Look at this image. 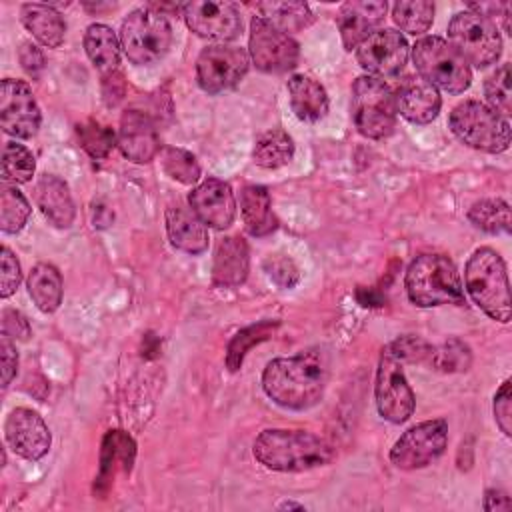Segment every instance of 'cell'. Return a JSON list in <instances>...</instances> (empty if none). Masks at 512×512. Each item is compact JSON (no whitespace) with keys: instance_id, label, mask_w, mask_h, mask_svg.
<instances>
[{"instance_id":"obj_1","label":"cell","mask_w":512,"mask_h":512,"mask_svg":"<svg viewBox=\"0 0 512 512\" xmlns=\"http://www.w3.org/2000/svg\"><path fill=\"white\" fill-rule=\"evenodd\" d=\"M330 360L322 348H306L288 358H274L262 372V390L278 406L308 410L328 386Z\"/></svg>"},{"instance_id":"obj_2","label":"cell","mask_w":512,"mask_h":512,"mask_svg":"<svg viewBox=\"0 0 512 512\" xmlns=\"http://www.w3.org/2000/svg\"><path fill=\"white\" fill-rule=\"evenodd\" d=\"M254 458L268 470L308 472L328 466L336 452L330 442L308 432L288 428H266L254 440Z\"/></svg>"},{"instance_id":"obj_3","label":"cell","mask_w":512,"mask_h":512,"mask_svg":"<svg viewBox=\"0 0 512 512\" xmlns=\"http://www.w3.org/2000/svg\"><path fill=\"white\" fill-rule=\"evenodd\" d=\"M464 284L474 304L496 322H510L512 298L502 256L492 248H478L466 262Z\"/></svg>"},{"instance_id":"obj_4","label":"cell","mask_w":512,"mask_h":512,"mask_svg":"<svg viewBox=\"0 0 512 512\" xmlns=\"http://www.w3.org/2000/svg\"><path fill=\"white\" fill-rule=\"evenodd\" d=\"M404 286L410 302L420 308L464 304V290L458 268L444 254L416 256L406 270Z\"/></svg>"},{"instance_id":"obj_5","label":"cell","mask_w":512,"mask_h":512,"mask_svg":"<svg viewBox=\"0 0 512 512\" xmlns=\"http://www.w3.org/2000/svg\"><path fill=\"white\" fill-rule=\"evenodd\" d=\"M412 62L418 76L432 84L436 90L448 94H462L472 84V70L456 48L440 38L426 36L412 46Z\"/></svg>"},{"instance_id":"obj_6","label":"cell","mask_w":512,"mask_h":512,"mask_svg":"<svg viewBox=\"0 0 512 512\" xmlns=\"http://www.w3.org/2000/svg\"><path fill=\"white\" fill-rule=\"evenodd\" d=\"M450 130L466 146L498 154L510 146V122L480 100H464L452 108Z\"/></svg>"},{"instance_id":"obj_7","label":"cell","mask_w":512,"mask_h":512,"mask_svg":"<svg viewBox=\"0 0 512 512\" xmlns=\"http://www.w3.org/2000/svg\"><path fill=\"white\" fill-rule=\"evenodd\" d=\"M172 44V26L166 14L154 8L132 10L120 28V46L136 66L158 62Z\"/></svg>"},{"instance_id":"obj_8","label":"cell","mask_w":512,"mask_h":512,"mask_svg":"<svg viewBox=\"0 0 512 512\" xmlns=\"http://www.w3.org/2000/svg\"><path fill=\"white\" fill-rule=\"evenodd\" d=\"M394 90L380 78L360 76L352 84V120L370 140L388 138L396 128Z\"/></svg>"},{"instance_id":"obj_9","label":"cell","mask_w":512,"mask_h":512,"mask_svg":"<svg viewBox=\"0 0 512 512\" xmlns=\"http://www.w3.org/2000/svg\"><path fill=\"white\" fill-rule=\"evenodd\" d=\"M448 42L476 68L494 64L502 54V36L494 20L480 16L472 10H464L452 16L448 24Z\"/></svg>"},{"instance_id":"obj_10","label":"cell","mask_w":512,"mask_h":512,"mask_svg":"<svg viewBox=\"0 0 512 512\" xmlns=\"http://www.w3.org/2000/svg\"><path fill=\"white\" fill-rule=\"evenodd\" d=\"M448 446V422L434 418L408 428L392 446L390 462L400 470H418L438 460Z\"/></svg>"},{"instance_id":"obj_11","label":"cell","mask_w":512,"mask_h":512,"mask_svg":"<svg viewBox=\"0 0 512 512\" xmlns=\"http://www.w3.org/2000/svg\"><path fill=\"white\" fill-rule=\"evenodd\" d=\"M248 56L258 70L268 74H282L298 64V42L268 20L254 16L250 22Z\"/></svg>"},{"instance_id":"obj_12","label":"cell","mask_w":512,"mask_h":512,"mask_svg":"<svg viewBox=\"0 0 512 512\" xmlns=\"http://www.w3.org/2000/svg\"><path fill=\"white\" fill-rule=\"evenodd\" d=\"M250 56L242 46L210 44L196 60V80L208 94H220L234 88L248 72Z\"/></svg>"},{"instance_id":"obj_13","label":"cell","mask_w":512,"mask_h":512,"mask_svg":"<svg viewBox=\"0 0 512 512\" xmlns=\"http://www.w3.org/2000/svg\"><path fill=\"white\" fill-rule=\"evenodd\" d=\"M374 398L378 414L392 424L406 422L416 406V398L406 380L402 362L396 360L388 350H382L378 360Z\"/></svg>"},{"instance_id":"obj_14","label":"cell","mask_w":512,"mask_h":512,"mask_svg":"<svg viewBox=\"0 0 512 512\" xmlns=\"http://www.w3.org/2000/svg\"><path fill=\"white\" fill-rule=\"evenodd\" d=\"M186 26L200 38L224 44L234 40L242 30V18L232 2L194 0L182 4Z\"/></svg>"},{"instance_id":"obj_15","label":"cell","mask_w":512,"mask_h":512,"mask_svg":"<svg viewBox=\"0 0 512 512\" xmlns=\"http://www.w3.org/2000/svg\"><path fill=\"white\" fill-rule=\"evenodd\" d=\"M40 108L24 80L4 78L0 86V124L14 138H32L40 128Z\"/></svg>"},{"instance_id":"obj_16","label":"cell","mask_w":512,"mask_h":512,"mask_svg":"<svg viewBox=\"0 0 512 512\" xmlns=\"http://www.w3.org/2000/svg\"><path fill=\"white\" fill-rule=\"evenodd\" d=\"M410 46L406 38L392 28H378L356 48V62L368 76L386 78L396 76L406 60Z\"/></svg>"},{"instance_id":"obj_17","label":"cell","mask_w":512,"mask_h":512,"mask_svg":"<svg viewBox=\"0 0 512 512\" xmlns=\"http://www.w3.org/2000/svg\"><path fill=\"white\" fill-rule=\"evenodd\" d=\"M4 438L14 454L36 462L50 450L52 436L42 416L30 408H14L4 422Z\"/></svg>"},{"instance_id":"obj_18","label":"cell","mask_w":512,"mask_h":512,"mask_svg":"<svg viewBox=\"0 0 512 512\" xmlns=\"http://www.w3.org/2000/svg\"><path fill=\"white\" fill-rule=\"evenodd\" d=\"M192 212L214 230H226L236 218V198L228 182L218 178L202 180L188 194Z\"/></svg>"},{"instance_id":"obj_19","label":"cell","mask_w":512,"mask_h":512,"mask_svg":"<svg viewBox=\"0 0 512 512\" xmlns=\"http://www.w3.org/2000/svg\"><path fill=\"white\" fill-rule=\"evenodd\" d=\"M116 146L128 160L136 164L152 162L160 150V140H158V130L154 120L142 110H134V108L126 110L120 118Z\"/></svg>"},{"instance_id":"obj_20","label":"cell","mask_w":512,"mask_h":512,"mask_svg":"<svg viewBox=\"0 0 512 512\" xmlns=\"http://www.w3.org/2000/svg\"><path fill=\"white\" fill-rule=\"evenodd\" d=\"M388 4L384 0H372V2H356L350 0L342 4L336 24L340 30L342 44L348 52L356 50L370 34L378 30V26L384 20Z\"/></svg>"},{"instance_id":"obj_21","label":"cell","mask_w":512,"mask_h":512,"mask_svg":"<svg viewBox=\"0 0 512 512\" xmlns=\"http://www.w3.org/2000/svg\"><path fill=\"white\" fill-rule=\"evenodd\" d=\"M394 100L400 116L414 124L432 122L442 106L438 90L420 76H406L394 90Z\"/></svg>"},{"instance_id":"obj_22","label":"cell","mask_w":512,"mask_h":512,"mask_svg":"<svg viewBox=\"0 0 512 512\" xmlns=\"http://www.w3.org/2000/svg\"><path fill=\"white\" fill-rule=\"evenodd\" d=\"M250 272V250L242 236H224L214 252L212 282L220 288H236Z\"/></svg>"},{"instance_id":"obj_23","label":"cell","mask_w":512,"mask_h":512,"mask_svg":"<svg viewBox=\"0 0 512 512\" xmlns=\"http://www.w3.org/2000/svg\"><path fill=\"white\" fill-rule=\"evenodd\" d=\"M34 200L50 224L56 228L72 226L76 208L70 188L62 178L54 174H42L34 186Z\"/></svg>"},{"instance_id":"obj_24","label":"cell","mask_w":512,"mask_h":512,"mask_svg":"<svg viewBox=\"0 0 512 512\" xmlns=\"http://www.w3.org/2000/svg\"><path fill=\"white\" fill-rule=\"evenodd\" d=\"M166 232L170 244L186 254H202L208 248V228L192 212L180 204L166 210Z\"/></svg>"},{"instance_id":"obj_25","label":"cell","mask_w":512,"mask_h":512,"mask_svg":"<svg viewBox=\"0 0 512 512\" xmlns=\"http://www.w3.org/2000/svg\"><path fill=\"white\" fill-rule=\"evenodd\" d=\"M136 456V444L124 430H110L102 440L100 452V472L94 482V492L106 494L112 486V478L118 470L130 472Z\"/></svg>"},{"instance_id":"obj_26","label":"cell","mask_w":512,"mask_h":512,"mask_svg":"<svg viewBox=\"0 0 512 512\" xmlns=\"http://www.w3.org/2000/svg\"><path fill=\"white\" fill-rule=\"evenodd\" d=\"M290 108L302 122H320L328 114V94L324 86L308 74L288 78Z\"/></svg>"},{"instance_id":"obj_27","label":"cell","mask_w":512,"mask_h":512,"mask_svg":"<svg viewBox=\"0 0 512 512\" xmlns=\"http://www.w3.org/2000/svg\"><path fill=\"white\" fill-rule=\"evenodd\" d=\"M240 214L248 234L260 238L268 236L278 228V220L272 212L270 194L264 186L250 184L240 192Z\"/></svg>"},{"instance_id":"obj_28","label":"cell","mask_w":512,"mask_h":512,"mask_svg":"<svg viewBox=\"0 0 512 512\" xmlns=\"http://www.w3.org/2000/svg\"><path fill=\"white\" fill-rule=\"evenodd\" d=\"M20 18L26 30L48 48H58L66 36V22L50 4H22Z\"/></svg>"},{"instance_id":"obj_29","label":"cell","mask_w":512,"mask_h":512,"mask_svg":"<svg viewBox=\"0 0 512 512\" xmlns=\"http://www.w3.org/2000/svg\"><path fill=\"white\" fill-rule=\"evenodd\" d=\"M120 40L106 24H90L84 32V50L90 62L102 76L118 70L120 64Z\"/></svg>"},{"instance_id":"obj_30","label":"cell","mask_w":512,"mask_h":512,"mask_svg":"<svg viewBox=\"0 0 512 512\" xmlns=\"http://www.w3.org/2000/svg\"><path fill=\"white\" fill-rule=\"evenodd\" d=\"M26 286H28L30 298L34 300L40 312L52 314L60 306L64 284H62V274L58 272L56 266L48 262L36 264L28 274Z\"/></svg>"},{"instance_id":"obj_31","label":"cell","mask_w":512,"mask_h":512,"mask_svg":"<svg viewBox=\"0 0 512 512\" xmlns=\"http://www.w3.org/2000/svg\"><path fill=\"white\" fill-rule=\"evenodd\" d=\"M258 16L284 32H298L314 22V14L306 2H260Z\"/></svg>"},{"instance_id":"obj_32","label":"cell","mask_w":512,"mask_h":512,"mask_svg":"<svg viewBox=\"0 0 512 512\" xmlns=\"http://www.w3.org/2000/svg\"><path fill=\"white\" fill-rule=\"evenodd\" d=\"M294 156V142L282 128H272L258 136L252 158L254 164L266 170H274L280 166H286Z\"/></svg>"},{"instance_id":"obj_33","label":"cell","mask_w":512,"mask_h":512,"mask_svg":"<svg viewBox=\"0 0 512 512\" xmlns=\"http://www.w3.org/2000/svg\"><path fill=\"white\" fill-rule=\"evenodd\" d=\"M280 326V320H260L258 324H252L232 336L226 348V366L230 372H236L242 368L244 356L250 352L252 346L268 340Z\"/></svg>"},{"instance_id":"obj_34","label":"cell","mask_w":512,"mask_h":512,"mask_svg":"<svg viewBox=\"0 0 512 512\" xmlns=\"http://www.w3.org/2000/svg\"><path fill=\"white\" fill-rule=\"evenodd\" d=\"M468 220L488 234H510L512 218L510 206L502 198L478 200L468 210Z\"/></svg>"},{"instance_id":"obj_35","label":"cell","mask_w":512,"mask_h":512,"mask_svg":"<svg viewBox=\"0 0 512 512\" xmlns=\"http://www.w3.org/2000/svg\"><path fill=\"white\" fill-rule=\"evenodd\" d=\"M396 26L412 36L428 32L434 20V4L430 0H398L392 6Z\"/></svg>"},{"instance_id":"obj_36","label":"cell","mask_w":512,"mask_h":512,"mask_svg":"<svg viewBox=\"0 0 512 512\" xmlns=\"http://www.w3.org/2000/svg\"><path fill=\"white\" fill-rule=\"evenodd\" d=\"M470 364H472V350L460 338H448L440 346H434L428 358V366L444 374L466 372Z\"/></svg>"},{"instance_id":"obj_37","label":"cell","mask_w":512,"mask_h":512,"mask_svg":"<svg viewBox=\"0 0 512 512\" xmlns=\"http://www.w3.org/2000/svg\"><path fill=\"white\" fill-rule=\"evenodd\" d=\"M30 204L16 186L0 188V228L4 234H18L30 216Z\"/></svg>"},{"instance_id":"obj_38","label":"cell","mask_w":512,"mask_h":512,"mask_svg":"<svg viewBox=\"0 0 512 512\" xmlns=\"http://www.w3.org/2000/svg\"><path fill=\"white\" fill-rule=\"evenodd\" d=\"M36 170L34 154L18 144V142H6L2 150V180L12 184H26L32 180Z\"/></svg>"},{"instance_id":"obj_39","label":"cell","mask_w":512,"mask_h":512,"mask_svg":"<svg viewBox=\"0 0 512 512\" xmlns=\"http://www.w3.org/2000/svg\"><path fill=\"white\" fill-rule=\"evenodd\" d=\"M164 172L182 184H194L200 178V164L196 156L184 148L166 146L160 154Z\"/></svg>"},{"instance_id":"obj_40","label":"cell","mask_w":512,"mask_h":512,"mask_svg":"<svg viewBox=\"0 0 512 512\" xmlns=\"http://www.w3.org/2000/svg\"><path fill=\"white\" fill-rule=\"evenodd\" d=\"M76 134L80 138V146L92 156L94 160H102L110 154L116 146V132L108 126L98 124L96 120H88L76 126Z\"/></svg>"},{"instance_id":"obj_41","label":"cell","mask_w":512,"mask_h":512,"mask_svg":"<svg viewBox=\"0 0 512 512\" xmlns=\"http://www.w3.org/2000/svg\"><path fill=\"white\" fill-rule=\"evenodd\" d=\"M512 76H510V64L504 62L496 72H492L484 82V96L488 100V106L502 114L504 118L512 112V88H510Z\"/></svg>"},{"instance_id":"obj_42","label":"cell","mask_w":512,"mask_h":512,"mask_svg":"<svg viewBox=\"0 0 512 512\" xmlns=\"http://www.w3.org/2000/svg\"><path fill=\"white\" fill-rule=\"evenodd\" d=\"M432 344L426 342L420 336H400L396 340H392L384 350H388L396 360L400 362H408V364H428V358L432 354Z\"/></svg>"},{"instance_id":"obj_43","label":"cell","mask_w":512,"mask_h":512,"mask_svg":"<svg viewBox=\"0 0 512 512\" xmlns=\"http://www.w3.org/2000/svg\"><path fill=\"white\" fill-rule=\"evenodd\" d=\"M264 270L266 274L282 288H292L298 284L300 280V272H298V266L294 264L292 258L284 256V254H270L266 260H264Z\"/></svg>"},{"instance_id":"obj_44","label":"cell","mask_w":512,"mask_h":512,"mask_svg":"<svg viewBox=\"0 0 512 512\" xmlns=\"http://www.w3.org/2000/svg\"><path fill=\"white\" fill-rule=\"evenodd\" d=\"M494 418L504 436H512V384L504 380L494 394Z\"/></svg>"},{"instance_id":"obj_45","label":"cell","mask_w":512,"mask_h":512,"mask_svg":"<svg viewBox=\"0 0 512 512\" xmlns=\"http://www.w3.org/2000/svg\"><path fill=\"white\" fill-rule=\"evenodd\" d=\"M2 278H0V296L8 298L16 292V288L22 282V270H20V262L16 260V256L12 254V250L8 246L2 248Z\"/></svg>"},{"instance_id":"obj_46","label":"cell","mask_w":512,"mask_h":512,"mask_svg":"<svg viewBox=\"0 0 512 512\" xmlns=\"http://www.w3.org/2000/svg\"><path fill=\"white\" fill-rule=\"evenodd\" d=\"M2 334L10 336L12 340L26 342L30 338V322L28 318L14 308H6L2 312Z\"/></svg>"},{"instance_id":"obj_47","label":"cell","mask_w":512,"mask_h":512,"mask_svg":"<svg viewBox=\"0 0 512 512\" xmlns=\"http://www.w3.org/2000/svg\"><path fill=\"white\" fill-rule=\"evenodd\" d=\"M18 58H20V64L26 70V74L32 76L34 80H38L44 70V64H46L42 50L32 42H24L18 50Z\"/></svg>"},{"instance_id":"obj_48","label":"cell","mask_w":512,"mask_h":512,"mask_svg":"<svg viewBox=\"0 0 512 512\" xmlns=\"http://www.w3.org/2000/svg\"><path fill=\"white\" fill-rule=\"evenodd\" d=\"M0 360H2V388H6L16 376V368H18L16 346L12 344V338L6 334L0 336Z\"/></svg>"},{"instance_id":"obj_49","label":"cell","mask_w":512,"mask_h":512,"mask_svg":"<svg viewBox=\"0 0 512 512\" xmlns=\"http://www.w3.org/2000/svg\"><path fill=\"white\" fill-rule=\"evenodd\" d=\"M102 96L108 106H116L124 98V76L120 70L102 76Z\"/></svg>"},{"instance_id":"obj_50","label":"cell","mask_w":512,"mask_h":512,"mask_svg":"<svg viewBox=\"0 0 512 512\" xmlns=\"http://www.w3.org/2000/svg\"><path fill=\"white\" fill-rule=\"evenodd\" d=\"M484 510L486 512H498V510H510L512 504H510V496L504 492V490H496V488H490L486 490L484 494Z\"/></svg>"},{"instance_id":"obj_51","label":"cell","mask_w":512,"mask_h":512,"mask_svg":"<svg viewBox=\"0 0 512 512\" xmlns=\"http://www.w3.org/2000/svg\"><path fill=\"white\" fill-rule=\"evenodd\" d=\"M278 508H280V510H284V508H296V510H302L304 506H302V504H294V502H284V504H280Z\"/></svg>"}]
</instances>
